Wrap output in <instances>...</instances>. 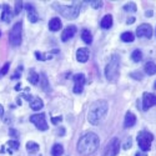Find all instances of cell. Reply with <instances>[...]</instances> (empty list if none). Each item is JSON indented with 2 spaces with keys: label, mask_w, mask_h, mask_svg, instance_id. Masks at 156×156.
Wrapping results in <instances>:
<instances>
[{
  "label": "cell",
  "mask_w": 156,
  "mask_h": 156,
  "mask_svg": "<svg viewBox=\"0 0 156 156\" xmlns=\"http://www.w3.org/2000/svg\"><path fill=\"white\" fill-rule=\"evenodd\" d=\"M99 146H100V137L95 133L89 131V133H85L79 139L76 149L81 155L89 156V155H93L99 149Z\"/></svg>",
  "instance_id": "cell-1"
},
{
  "label": "cell",
  "mask_w": 156,
  "mask_h": 156,
  "mask_svg": "<svg viewBox=\"0 0 156 156\" xmlns=\"http://www.w3.org/2000/svg\"><path fill=\"white\" fill-rule=\"evenodd\" d=\"M109 110V104L106 100H96L94 101L91 105H90V109L87 111V120L89 122L96 126L99 125L104 119L106 118V114Z\"/></svg>",
  "instance_id": "cell-2"
},
{
  "label": "cell",
  "mask_w": 156,
  "mask_h": 156,
  "mask_svg": "<svg viewBox=\"0 0 156 156\" xmlns=\"http://www.w3.org/2000/svg\"><path fill=\"white\" fill-rule=\"evenodd\" d=\"M53 8L60 12V14L64 16V18H66V19H76L77 15H79V12H80V9H81V4L80 3H73L71 5H62V4H58L55 3L53 5Z\"/></svg>",
  "instance_id": "cell-3"
},
{
  "label": "cell",
  "mask_w": 156,
  "mask_h": 156,
  "mask_svg": "<svg viewBox=\"0 0 156 156\" xmlns=\"http://www.w3.org/2000/svg\"><path fill=\"white\" fill-rule=\"evenodd\" d=\"M120 74V58L118 55H112L110 61L105 68V76L110 83H115Z\"/></svg>",
  "instance_id": "cell-4"
},
{
  "label": "cell",
  "mask_w": 156,
  "mask_h": 156,
  "mask_svg": "<svg viewBox=\"0 0 156 156\" xmlns=\"http://www.w3.org/2000/svg\"><path fill=\"white\" fill-rule=\"evenodd\" d=\"M137 145L142 152H147L151 149V142L154 140V135L149 131H140L137 134Z\"/></svg>",
  "instance_id": "cell-5"
},
{
  "label": "cell",
  "mask_w": 156,
  "mask_h": 156,
  "mask_svg": "<svg viewBox=\"0 0 156 156\" xmlns=\"http://www.w3.org/2000/svg\"><path fill=\"white\" fill-rule=\"evenodd\" d=\"M21 33H23V23L18 21L14 24V27L10 30V35H9V41L11 44V46H19L21 44Z\"/></svg>",
  "instance_id": "cell-6"
},
{
  "label": "cell",
  "mask_w": 156,
  "mask_h": 156,
  "mask_svg": "<svg viewBox=\"0 0 156 156\" xmlns=\"http://www.w3.org/2000/svg\"><path fill=\"white\" fill-rule=\"evenodd\" d=\"M30 122H33L36 129L41 130V131H46L49 129V125L46 122V119H45V114H35V115H31L30 116Z\"/></svg>",
  "instance_id": "cell-7"
},
{
  "label": "cell",
  "mask_w": 156,
  "mask_h": 156,
  "mask_svg": "<svg viewBox=\"0 0 156 156\" xmlns=\"http://www.w3.org/2000/svg\"><path fill=\"white\" fill-rule=\"evenodd\" d=\"M120 140L118 137H114L110 140V142L106 146L105 150V156H116L120 151Z\"/></svg>",
  "instance_id": "cell-8"
},
{
  "label": "cell",
  "mask_w": 156,
  "mask_h": 156,
  "mask_svg": "<svg viewBox=\"0 0 156 156\" xmlns=\"http://www.w3.org/2000/svg\"><path fill=\"white\" fill-rule=\"evenodd\" d=\"M156 105V95L150 94V93H144L142 94V110L147 111L151 106Z\"/></svg>",
  "instance_id": "cell-9"
},
{
  "label": "cell",
  "mask_w": 156,
  "mask_h": 156,
  "mask_svg": "<svg viewBox=\"0 0 156 156\" xmlns=\"http://www.w3.org/2000/svg\"><path fill=\"white\" fill-rule=\"evenodd\" d=\"M23 98L25 100H28L29 104H30V108L34 110V111H37L43 109L44 106V101L40 99V98H35V96H31V95H28V94H23Z\"/></svg>",
  "instance_id": "cell-10"
},
{
  "label": "cell",
  "mask_w": 156,
  "mask_h": 156,
  "mask_svg": "<svg viewBox=\"0 0 156 156\" xmlns=\"http://www.w3.org/2000/svg\"><path fill=\"white\" fill-rule=\"evenodd\" d=\"M74 93L80 94L85 85V75L84 74H75L74 75Z\"/></svg>",
  "instance_id": "cell-11"
},
{
  "label": "cell",
  "mask_w": 156,
  "mask_h": 156,
  "mask_svg": "<svg viewBox=\"0 0 156 156\" xmlns=\"http://www.w3.org/2000/svg\"><path fill=\"white\" fill-rule=\"evenodd\" d=\"M136 35L139 37H147V39H150L152 36V28H151V25L146 24V23L141 24L140 27H137V29H136Z\"/></svg>",
  "instance_id": "cell-12"
},
{
  "label": "cell",
  "mask_w": 156,
  "mask_h": 156,
  "mask_svg": "<svg viewBox=\"0 0 156 156\" xmlns=\"http://www.w3.org/2000/svg\"><path fill=\"white\" fill-rule=\"evenodd\" d=\"M76 30H77V29H76L75 25H70V27H68L66 29L62 31V34H61V40H62V41L70 40V39L76 34Z\"/></svg>",
  "instance_id": "cell-13"
},
{
  "label": "cell",
  "mask_w": 156,
  "mask_h": 156,
  "mask_svg": "<svg viewBox=\"0 0 156 156\" xmlns=\"http://www.w3.org/2000/svg\"><path fill=\"white\" fill-rule=\"evenodd\" d=\"M89 49L86 48H80V49H77L76 51V60L79 61V62H86L89 60Z\"/></svg>",
  "instance_id": "cell-14"
},
{
  "label": "cell",
  "mask_w": 156,
  "mask_h": 156,
  "mask_svg": "<svg viewBox=\"0 0 156 156\" xmlns=\"http://www.w3.org/2000/svg\"><path fill=\"white\" fill-rule=\"evenodd\" d=\"M135 124H136V116L133 112L127 111L126 115H125V120H124V127L125 129H130V127L135 126Z\"/></svg>",
  "instance_id": "cell-15"
},
{
  "label": "cell",
  "mask_w": 156,
  "mask_h": 156,
  "mask_svg": "<svg viewBox=\"0 0 156 156\" xmlns=\"http://www.w3.org/2000/svg\"><path fill=\"white\" fill-rule=\"evenodd\" d=\"M25 8H27V10H28V18H29L30 23H36L39 20V15H37V11L35 10L34 5L33 4H27Z\"/></svg>",
  "instance_id": "cell-16"
},
{
  "label": "cell",
  "mask_w": 156,
  "mask_h": 156,
  "mask_svg": "<svg viewBox=\"0 0 156 156\" xmlns=\"http://www.w3.org/2000/svg\"><path fill=\"white\" fill-rule=\"evenodd\" d=\"M12 19V14H11V10L9 8L8 4H4L3 5V12H2V20L5 21V23H10Z\"/></svg>",
  "instance_id": "cell-17"
},
{
  "label": "cell",
  "mask_w": 156,
  "mask_h": 156,
  "mask_svg": "<svg viewBox=\"0 0 156 156\" xmlns=\"http://www.w3.org/2000/svg\"><path fill=\"white\" fill-rule=\"evenodd\" d=\"M61 27H62V24L59 18H53L49 21V29L51 31H59L61 29Z\"/></svg>",
  "instance_id": "cell-18"
},
{
  "label": "cell",
  "mask_w": 156,
  "mask_h": 156,
  "mask_svg": "<svg viewBox=\"0 0 156 156\" xmlns=\"http://www.w3.org/2000/svg\"><path fill=\"white\" fill-rule=\"evenodd\" d=\"M112 21H114V20H112V16H111L110 14H106L105 16L101 19L100 25H101L102 29H110V28L112 27Z\"/></svg>",
  "instance_id": "cell-19"
},
{
  "label": "cell",
  "mask_w": 156,
  "mask_h": 156,
  "mask_svg": "<svg viewBox=\"0 0 156 156\" xmlns=\"http://www.w3.org/2000/svg\"><path fill=\"white\" fill-rule=\"evenodd\" d=\"M39 80H40V75H39L34 69H31L29 71V76H28V81L33 85H37Z\"/></svg>",
  "instance_id": "cell-20"
},
{
  "label": "cell",
  "mask_w": 156,
  "mask_h": 156,
  "mask_svg": "<svg viewBox=\"0 0 156 156\" xmlns=\"http://www.w3.org/2000/svg\"><path fill=\"white\" fill-rule=\"evenodd\" d=\"M144 70L147 75H155L156 74V64L154 61H147L144 66Z\"/></svg>",
  "instance_id": "cell-21"
},
{
  "label": "cell",
  "mask_w": 156,
  "mask_h": 156,
  "mask_svg": "<svg viewBox=\"0 0 156 156\" xmlns=\"http://www.w3.org/2000/svg\"><path fill=\"white\" fill-rule=\"evenodd\" d=\"M81 39H83V41L85 44H89V45L93 43V35H91V33H90V30L84 29L81 31Z\"/></svg>",
  "instance_id": "cell-22"
},
{
  "label": "cell",
  "mask_w": 156,
  "mask_h": 156,
  "mask_svg": "<svg viewBox=\"0 0 156 156\" xmlns=\"http://www.w3.org/2000/svg\"><path fill=\"white\" fill-rule=\"evenodd\" d=\"M39 149H40V146H39L35 141H29L27 144V150L30 154H36L39 151Z\"/></svg>",
  "instance_id": "cell-23"
},
{
  "label": "cell",
  "mask_w": 156,
  "mask_h": 156,
  "mask_svg": "<svg viewBox=\"0 0 156 156\" xmlns=\"http://www.w3.org/2000/svg\"><path fill=\"white\" fill-rule=\"evenodd\" d=\"M134 39H135V35L131 31H125L121 34V40L124 43H133Z\"/></svg>",
  "instance_id": "cell-24"
},
{
  "label": "cell",
  "mask_w": 156,
  "mask_h": 156,
  "mask_svg": "<svg viewBox=\"0 0 156 156\" xmlns=\"http://www.w3.org/2000/svg\"><path fill=\"white\" fill-rule=\"evenodd\" d=\"M64 154V147L60 144H55L53 147H51V155L53 156H61Z\"/></svg>",
  "instance_id": "cell-25"
},
{
  "label": "cell",
  "mask_w": 156,
  "mask_h": 156,
  "mask_svg": "<svg viewBox=\"0 0 156 156\" xmlns=\"http://www.w3.org/2000/svg\"><path fill=\"white\" fill-rule=\"evenodd\" d=\"M6 146L9 147V152L11 154L12 151H15V150L19 149V142L15 141V140H11V141H8L6 142Z\"/></svg>",
  "instance_id": "cell-26"
},
{
  "label": "cell",
  "mask_w": 156,
  "mask_h": 156,
  "mask_svg": "<svg viewBox=\"0 0 156 156\" xmlns=\"http://www.w3.org/2000/svg\"><path fill=\"white\" fill-rule=\"evenodd\" d=\"M131 59H133V61H135V62L141 61V60H142V53H141V50H139V49L134 50L133 54H131Z\"/></svg>",
  "instance_id": "cell-27"
},
{
  "label": "cell",
  "mask_w": 156,
  "mask_h": 156,
  "mask_svg": "<svg viewBox=\"0 0 156 156\" xmlns=\"http://www.w3.org/2000/svg\"><path fill=\"white\" fill-rule=\"evenodd\" d=\"M35 58H36L37 60L44 61V60L51 59V55H48V56H46V54H44V53H40V51H35Z\"/></svg>",
  "instance_id": "cell-28"
},
{
  "label": "cell",
  "mask_w": 156,
  "mask_h": 156,
  "mask_svg": "<svg viewBox=\"0 0 156 156\" xmlns=\"http://www.w3.org/2000/svg\"><path fill=\"white\" fill-rule=\"evenodd\" d=\"M40 77H41V81H40V85H41L43 90H48L49 83H48V77H46V75H45V74H41V75H40Z\"/></svg>",
  "instance_id": "cell-29"
},
{
  "label": "cell",
  "mask_w": 156,
  "mask_h": 156,
  "mask_svg": "<svg viewBox=\"0 0 156 156\" xmlns=\"http://www.w3.org/2000/svg\"><path fill=\"white\" fill-rule=\"evenodd\" d=\"M136 5H135V3H127L125 6H124V10L125 11H131V12H135L136 11Z\"/></svg>",
  "instance_id": "cell-30"
},
{
  "label": "cell",
  "mask_w": 156,
  "mask_h": 156,
  "mask_svg": "<svg viewBox=\"0 0 156 156\" xmlns=\"http://www.w3.org/2000/svg\"><path fill=\"white\" fill-rule=\"evenodd\" d=\"M23 9V2H16L15 3V10H14V14L15 15H19L20 14V11Z\"/></svg>",
  "instance_id": "cell-31"
},
{
  "label": "cell",
  "mask_w": 156,
  "mask_h": 156,
  "mask_svg": "<svg viewBox=\"0 0 156 156\" xmlns=\"http://www.w3.org/2000/svg\"><path fill=\"white\" fill-rule=\"evenodd\" d=\"M130 76L131 77H134V79H136V80H142V73L141 71H135V73H131L130 74Z\"/></svg>",
  "instance_id": "cell-32"
},
{
  "label": "cell",
  "mask_w": 156,
  "mask_h": 156,
  "mask_svg": "<svg viewBox=\"0 0 156 156\" xmlns=\"http://www.w3.org/2000/svg\"><path fill=\"white\" fill-rule=\"evenodd\" d=\"M9 68H10V64L9 62H5L4 66L2 68V70H0V75H6L8 71H9Z\"/></svg>",
  "instance_id": "cell-33"
},
{
  "label": "cell",
  "mask_w": 156,
  "mask_h": 156,
  "mask_svg": "<svg viewBox=\"0 0 156 156\" xmlns=\"http://www.w3.org/2000/svg\"><path fill=\"white\" fill-rule=\"evenodd\" d=\"M89 4L91 5L94 9H99V8H101V6H102V2H94V0H90Z\"/></svg>",
  "instance_id": "cell-34"
},
{
  "label": "cell",
  "mask_w": 156,
  "mask_h": 156,
  "mask_svg": "<svg viewBox=\"0 0 156 156\" xmlns=\"http://www.w3.org/2000/svg\"><path fill=\"white\" fill-rule=\"evenodd\" d=\"M125 150H127V149H130V147H131V139H127L126 140V142H125V144H124V146H122Z\"/></svg>",
  "instance_id": "cell-35"
},
{
  "label": "cell",
  "mask_w": 156,
  "mask_h": 156,
  "mask_svg": "<svg viewBox=\"0 0 156 156\" xmlns=\"http://www.w3.org/2000/svg\"><path fill=\"white\" fill-rule=\"evenodd\" d=\"M19 71H20V73L23 71V66L18 68V70L15 71V74H14V75H12V79H18V77H20V76H21V75H19Z\"/></svg>",
  "instance_id": "cell-36"
},
{
  "label": "cell",
  "mask_w": 156,
  "mask_h": 156,
  "mask_svg": "<svg viewBox=\"0 0 156 156\" xmlns=\"http://www.w3.org/2000/svg\"><path fill=\"white\" fill-rule=\"evenodd\" d=\"M61 120H62L61 116H58V118H53V119H51V121H53V124H58V122H60Z\"/></svg>",
  "instance_id": "cell-37"
},
{
  "label": "cell",
  "mask_w": 156,
  "mask_h": 156,
  "mask_svg": "<svg viewBox=\"0 0 156 156\" xmlns=\"http://www.w3.org/2000/svg\"><path fill=\"white\" fill-rule=\"evenodd\" d=\"M152 14H154V11H152V10H147V11H146V16H147V18H151Z\"/></svg>",
  "instance_id": "cell-38"
},
{
  "label": "cell",
  "mask_w": 156,
  "mask_h": 156,
  "mask_svg": "<svg viewBox=\"0 0 156 156\" xmlns=\"http://www.w3.org/2000/svg\"><path fill=\"white\" fill-rule=\"evenodd\" d=\"M135 156H147V155H146V152H142V151L140 152V151H139V152L135 154Z\"/></svg>",
  "instance_id": "cell-39"
},
{
  "label": "cell",
  "mask_w": 156,
  "mask_h": 156,
  "mask_svg": "<svg viewBox=\"0 0 156 156\" xmlns=\"http://www.w3.org/2000/svg\"><path fill=\"white\" fill-rule=\"evenodd\" d=\"M4 115V108H3V105H0V118Z\"/></svg>",
  "instance_id": "cell-40"
},
{
  "label": "cell",
  "mask_w": 156,
  "mask_h": 156,
  "mask_svg": "<svg viewBox=\"0 0 156 156\" xmlns=\"http://www.w3.org/2000/svg\"><path fill=\"white\" fill-rule=\"evenodd\" d=\"M134 21H135V19H134V18H129V19L126 20V23H127V24H131V23H134Z\"/></svg>",
  "instance_id": "cell-41"
},
{
  "label": "cell",
  "mask_w": 156,
  "mask_h": 156,
  "mask_svg": "<svg viewBox=\"0 0 156 156\" xmlns=\"http://www.w3.org/2000/svg\"><path fill=\"white\" fill-rule=\"evenodd\" d=\"M10 134H12V136H18L16 135V131H15V130H12V129L10 130Z\"/></svg>",
  "instance_id": "cell-42"
},
{
  "label": "cell",
  "mask_w": 156,
  "mask_h": 156,
  "mask_svg": "<svg viewBox=\"0 0 156 156\" xmlns=\"http://www.w3.org/2000/svg\"><path fill=\"white\" fill-rule=\"evenodd\" d=\"M154 89H155V90H156V83H155V85H154Z\"/></svg>",
  "instance_id": "cell-43"
},
{
  "label": "cell",
  "mask_w": 156,
  "mask_h": 156,
  "mask_svg": "<svg viewBox=\"0 0 156 156\" xmlns=\"http://www.w3.org/2000/svg\"><path fill=\"white\" fill-rule=\"evenodd\" d=\"M39 156H41V155H39Z\"/></svg>",
  "instance_id": "cell-44"
}]
</instances>
